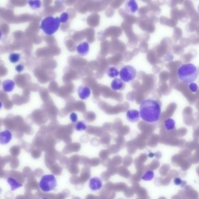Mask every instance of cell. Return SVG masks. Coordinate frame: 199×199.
I'll return each mask as SVG.
<instances>
[{
    "label": "cell",
    "instance_id": "obj_1",
    "mask_svg": "<svg viewBox=\"0 0 199 199\" xmlns=\"http://www.w3.org/2000/svg\"><path fill=\"white\" fill-rule=\"evenodd\" d=\"M162 104L159 100L148 98L143 100L139 105V116L144 121L148 123H157L161 115Z\"/></svg>",
    "mask_w": 199,
    "mask_h": 199
},
{
    "label": "cell",
    "instance_id": "obj_2",
    "mask_svg": "<svg viewBox=\"0 0 199 199\" xmlns=\"http://www.w3.org/2000/svg\"><path fill=\"white\" fill-rule=\"evenodd\" d=\"M177 74L179 80L186 84L194 82L198 77L197 68L192 63L182 64L178 68Z\"/></svg>",
    "mask_w": 199,
    "mask_h": 199
},
{
    "label": "cell",
    "instance_id": "obj_3",
    "mask_svg": "<svg viewBox=\"0 0 199 199\" xmlns=\"http://www.w3.org/2000/svg\"><path fill=\"white\" fill-rule=\"evenodd\" d=\"M60 24L59 17L48 16L42 20L40 29L47 35L52 36L59 30Z\"/></svg>",
    "mask_w": 199,
    "mask_h": 199
},
{
    "label": "cell",
    "instance_id": "obj_4",
    "mask_svg": "<svg viewBox=\"0 0 199 199\" xmlns=\"http://www.w3.org/2000/svg\"><path fill=\"white\" fill-rule=\"evenodd\" d=\"M57 186V179L53 174L45 175L40 179L39 187L43 192H50L54 190Z\"/></svg>",
    "mask_w": 199,
    "mask_h": 199
},
{
    "label": "cell",
    "instance_id": "obj_5",
    "mask_svg": "<svg viewBox=\"0 0 199 199\" xmlns=\"http://www.w3.org/2000/svg\"><path fill=\"white\" fill-rule=\"evenodd\" d=\"M119 75L120 79L123 82H132L136 78L137 70L132 66L126 65L121 68L120 71Z\"/></svg>",
    "mask_w": 199,
    "mask_h": 199
},
{
    "label": "cell",
    "instance_id": "obj_6",
    "mask_svg": "<svg viewBox=\"0 0 199 199\" xmlns=\"http://www.w3.org/2000/svg\"><path fill=\"white\" fill-rule=\"evenodd\" d=\"M89 189L93 192H98L102 189L103 187L102 180L100 177H93L89 179Z\"/></svg>",
    "mask_w": 199,
    "mask_h": 199
},
{
    "label": "cell",
    "instance_id": "obj_7",
    "mask_svg": "<svg viewBox=\"0 0 199 199\" xmlns=\"http://www.w3.org/2000/svg\"><path fill=\"white\" fill-rule=\"evenodd\" d=\"M125 8L127 13L133 15L139 9V5L136 0H127L125 4Z\"/></svg>",
    "mask_w": 199,
    "mask_h": 199
},
{
    "label": "cell",
    "instance_id": "obj_8",
    "mask_svg": "<svg viewBox=\"0 0 199 199\" xmlns=\"http://www.w3.org/2000/svg\"><path fill=\"white\" fill-rule=\"evenodd\" d=\"M77 93L81 100H85L89 98V97L90 96L91 91L88 86L82 85L78 88Z\"/></svg>",
    "mask_w": 199,
    "mask_h": 199
},
{
    "label": "cell",
    "instance_id": "obj_9",
    "mask_svg": "<svg viewBox=\"0 0 199 199\" xmlns=\"http://www.w3.org/2000/svg\"><path fill=\"white\" fill-rule=\"evenodd\" d=\"M13 139V134L8 130H5L0 132V144L7 145Z\"/></svg>",
    "mask_w": 199,
    "mask_h": 199
},
{
    "label": "cell",
    "instance_id": "obj_10",
    "mask_svg": "<svg viewBox=\"0 0 199 199\" xmlns=\"http://www.w3.org/2000/svg\"><path fill=\"white\" fill-rule=\"evenodd\" d=\"M126 118L130 122L136 123L140 118L139 112L136 109H129L126 112Z\"/></svg>",
    "mask_w": 199,
    "mask_h": 199
},
{
    "label": "cell",
    "instance_id": "obj_11",
    "mask_svg": "<svg viewBox=\"0 0 199 199\" xmlns=\"http://www.w3.org/2000/svg\"><path fill=\"white\" fill-rule=\"evenodd\" d=\"M77 52L81 56H85L89 52V44L85 41L80 43L76 49Z\"/></svg>",
    "mask_w": 199,
    "mask_h": 199
},
{
    "label": "cell",
    "instance_id": "obj_12",
    "mask_svg": "<svg viewBox=\"0 0 199 199\" xmlns=\"http://www.w3.org/2000/svg\"><path fill=\"white\" fill-rule=\"evenodd\" d=\"M2 86L4 91L5 92H11L13 91L15 86V83L12 80H6L3 81L2 84Z\"/></svg>",
    "mask_w": 199,
    "mask_h": 199
},
{
    "label": "cell",
    "instance_id": "obj_13",
    "mask_svg": "<svg viewBox=\"0 0 199 199\" xmlns=\"http://www.w3.org/2000/svg\"><path fill=\"white\" fill-rule=\"evenodd\" d=\"M124 82L119 78H114L111 83V88L114 91H121L125 88Z\"/></svg>",
    "mask_w": 199,
    "mask_h": 199
},
{
    "label": "cell",
    "instance_id": "obj_14",
    "mask_svg": "<svg viewBox=\"0 0 199 199\" xmlns=\"http://www.w3.org/2000/svg\"><path fill=\"white\" fill-rule=\"evenodd\" d=\"M7 182L9 184L11 187V190L12 191H15L16 189H19L22 186V183L19 182L16 179H14L13 178H9L7 179Z\"/></svg>",
    "mask_w": 199,
    "mask_h": 199
},
{
    "label": "cell",
    "instance_id": "obj_15",
    "mask_svg": "<svg viewBox=\"0 0 199 199\" xmlns=\"http://www.w3.org/2000/svg\"><path fill=\"white\" fill-rule=\"evenodd\" d=\"M175 125L176 123L175 120L171 118H169L164 121V126L168 132L174 130L175 128Z\"/></svg>",
    "mask_w": 199,
    "mask_h": 199
},
{
    "label": "cell",
    "instance_id": "obj_16",
    "mask_svg": "<svg viewBox=\"0 0 199 199\" xmlns=\"http://www.w3.org/2000/svg\"><path fill=\"white\" fill-rule=\"evenodd\" d=\"M106 74L109 77L114 78L119 75V71L117 68L114 67H110L107 69Z\"/></svg>",
    "mask_w": 199,
    "mask_h": 199
},
{
    "label": "cell",
    "instance_id": "obj_17",
    "mask_svg": "<svg viewBox=\"0 0 199 199\" xmlns=\"http://www.w3.org/2000/svg\"><path fill=\"white\" fill-rule=\"evenodd\" d=\"M27 4L32 9L36 11L40 9L42 7V2L41 0H28Z\"/></svg>",
    "mask_w": 199,
    "mask_h": 199
},
{
    "label": "cell",
    "instance_id": "obj_18",
    "mask_svg": "<svg viewBox=\"0 0 199 199\" xmlns=\"http://www.w3.org/2000/svg\"><path fill=\"white\" fill-rule=\"evenodd\" d=\"M74 128L76 131L82 132V131L86 130L87 126H86V123L84 121H77L76 123H75Z\"/></svg>",
    "mask_w": 199,
    "mask_h": 199
},
{
    "label": "cell",
    "instance_id": "obj_19",
    "mask_svg": "<svg viewBox=\"0 0 199 199\" xmlns=\"http://www.w3.org/2000/svg\"><path fill=\"white\" fill-rule=\"evenodd\" d=\"M20 59V54L19 53H12L9 56V60L11 63H16Z\"/></svg>",
    "mask_w": 199,
    "mask_h": 199
},
{
    "label": "cell",
    "instance_id": "obj_20",
    "mask_svg": "<svg viewBox=\"0 0 199 199\" xmlns=\"http://www.w3.org/2000/svg\"><path fill=\"white\" fill-rule=\"evenodd\" d=\"M154 172L153 171H147L141 177V179L144 181H151L154 178Z\"/></svg>",
    "mask_w": 199,
    "mask_h": 199
},
{
    "label": "cell",
    "instance_id": "obj_21",
    "mask_svg": "<svg viewBox=\"0 0 199 199\" xmlns=\"http://www.w3.org/2000/svg\"><path fill=\"white\" fill-rule=\"evenodd\" d=\"M59 19L61 23H66L69 19V14L67 13H63L61 14Z\"/></svg>",
    "mask_w": 199,
    "mask_h": 199
},
{
    "label": "cell",
    "instance_id": "obj_22",
    "mask_svg": "<svg viewBox=\"0 0 199 199\" xmlns=\"http://www.w3.org/2000/svg\"><path fill=\"white\" fill-rule=\"evenodd\" d=\"M189 88L190 91L192 92H193V93H194V92H196L197 91V89H198V86H197V85L196 83L192 82V83L189 84Z\"/></svg>",
    "mask_w": 199,
    "mask_h": 199
},
{
    "label": "cell",
    "instance_id": "obj_23",
    "mask_svg": "<svg viewBox=\"0 0 199 199\" xmlns=\"http://www.w3.org/2000/svg\"><path fill=\"white\" fill-rule=\"evenodd\" d=\"M70 119L73 123H76L78 121V116H77V113H74V112L71 113L70 115Z\"/></svg>",
    "mask_w": 199,
    "mask_h": 199
},
{
    "label": "cell",
    "instance_id": "obj_24",
    "mask_svg": "<svg viewBox=\"0 0 199 199\" xmlns=\"http://www.w3.org/2000/svg\"><path fill=\"white\" fill-rule=\"evenodd\" d=\"M24 69H25V66H24L23 64H20L17 65V66H16V67H15V70H16L18 73H22V72L24 70Z\"/></svg>",
    "mask_w": 199,
    "mask_h": 199
},
{
    "label": "cell",
    "instance_id": "obj_25",
    "mask_svg": "<svg viewBox=\"0 0 199 199\" xmlns=\"http://www.w3.org/2000/svg\"><path fill=\"white\" fill-rule=\"evenodd\" d=\"M173 182L176 185H180L182 184V183L183 182V180L181 179H180L179 178H175L174 180H173Z\"/></svg>",
    "mask_w": 199,
    "mask_h": 199
},
{
    "label": "cell",
    "instance_id": "obj_26",
    "mask_svg": "<svg viewBox=\"0 0 199 199\" xmlns=\"http://www.w3.org/2000/svg\"><path fill=\"white\" fill-rule=\"evenodd\" d=\"M2 33L1 31L0 30V40H1V39H2Z\"/></svg>",
    "mask_w": 199,
    "mask_h": 199
},
{
    "label": "cell",
    "instance_id": "obj_27",
    "mask_svg": "<svg viewBox=\"0 0 199 199\" xmlns=\"http://www.w3.org/2000/svg\"><path fill=\"white\" fill-rule=\"evenodd\" d=\"M2 103L1 102V101H0V110L2 109Z\"/></svg>",
    "mask_w": 199,
    "mask_h": 199
},
{
    "label": "cell",
    "instance_id": "obj_28",
    "mask_svg": "<svg viewBox=\"0 0 199 199\" xmlns=\"http://www.w3.org/2000/svg\"><path fill=\"white\" fill-rule=\"evenodd\" d=\"M153 156H154V154H152V153H151V154H150L149 155V157H150V158H152Z\"/></svg>",
    "mask_w": 199,
    "mask_h": 199
}]
</instances>
